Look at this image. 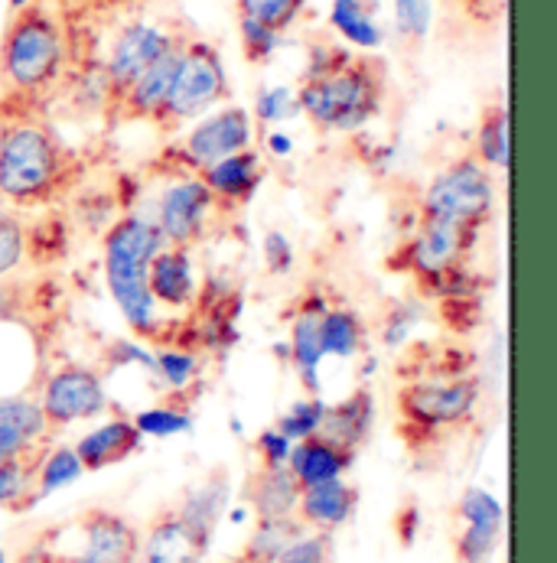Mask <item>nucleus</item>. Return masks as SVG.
<instances>
[{
	"label": "nucleus",
	"instance_id": "obj_21",
	"mask_svg": "<svg viewBox=\"0 0 557 563\" xmlns=\"http://www.w3.org/2000/svg\"><path fill=\"white\" fill-rule=\"evenodd\" d=\"M356 505H359V488L346 479H332V483L301 488L294 515L304 528L332 534L336 528H342L356 515Z\"/></svg>",
	"mask_w": 557,
	"mask_h": 563
},
{
	"label": "nucleus",
	"instance_id": "obj_37",
	"mask_svg": "<svg viewBox=\"0 0 557 563\" xmlns=\"http://www.w3.org/2000/svg\"><path fill=\"white\" fill-rule=\"evenodd\" d=\"M323 413H326V401H323L319 395H310V398H304V401L291 404V407L281 413L277 430H281L291 443H297V440H304V437L319 433Z\"/></svg>",
	"mask_w": 557,
	"mask_h": 563
},
{
	"label": "nucleus",
	"instance_id": "obj_35",
	"mask_svg": "<svg viewBox=\"0 0 557 563\" xmlns=\"http://www.w3.org/2000/svg\"><path fill=\"white\" fill-rule=\"evenodd\" d=\"M307 10V0H236V13H244L274 33H287Z\"/></svg>",
	"mask_w": 557,
	"mask_h": 563
},
{
	"label": "nucleus",
	"instance_id": "obj_12",
	"mask_svg": "<svg viewBox=\"0 0 557 563\" xmlns=\"http://www.w3.org/2000/svg\"><path fill=\"white\" fill-rule=\"evenodd\" d=\"M212 534L216 521L176 501L170 508H160L148 521L138 541L134 563H203L212 548Z\"/></svg>",
	"mask_w": 557,
	"mask_h": 563
},
{
	"label": "nucleus",
	"instance_id": "obj_16",
	"mask_svg": "<svg viewBox=\"0 0 557 563\" xmlns=\"http://www.w3.org/2000/svg\"><path fill=\"white\" fill-rule=\"evenodd\" d=\"M189 40V36H186ZM183 43H176L173 49H166L157 63H151L138 79L128 85V91L118 98V104L108 111V124H134V121H148L154 124L160 114V108L166 104V95L173 88L176 69H179V56H183Z\"/></svg>",
	"mask_w": 557,
	"mask_h": 563
},
{
	"label": "nucleus",
	"instance_id": "obj_4",
	"mask_svg": "<svg viewBox=\"0 0 557 563\" xmlns=\"http://www.w3.org/2000/svg\"><path fill=\"white\" fill-rule=\"evenodd\" d=\"M160 247H163V235L154 225V219L144 212L121 216L105 232V242H101L105 284L121 320L128 322V329L141 342H154V345L160 342V332H170L173 325L170 317L160 313L148 287V267Z\"/></svg>",
	"mask_w": 557,
	"mask_h": 563
},
{
	"label": "nucleus",
	"instance_id": "obj_27",
	"mask_svg": "<svg viewBox=\"0 0 557 563\" xmlns=\"http://www.w3.org/2000/svg\"><path fill=\"white\" fill-rule=\"evenodd\" d=\"M473 157H477L489 173L509 169V108H505L502 101H489V104L482 108L477 124Z\"/></svg>",
	"mask_w": 557,
	"mask_h": 563
},
{
	"label": "nucleus",
	"instance_id": "obj_13",
	"mask_svg": "<svg viewBox=\"0 0 557 563\" xmlns=\"http://www.w3.org/2000/svg\"><path fill=\"white\" fill-rule=\"evenodd\" d=\"M40 407L46 423L56 430L73 427L81 420H95L108 410V388L105 375L98 368H88L79 362H63L40 382Z\"/></svg>",
	"mask_w": 557,
	"mask_h": 563
},
{
	"label": "nucleus",
	"instance_id": "obj_2",
	"mask_svg": "<svg viewBox=\"0 0 557 563\" xmlns=\"http://www.w3.org/2000/svg\"><path fill=\"white\" fill-rule=\"evenodd\" d=\"M301 114L326 134H352L385 108L389 69L369 53L342 43H314L307 69L294 88Z\"/></svg>",
	"mask_w": 557,
	"mask_h": 563
},
{
	"label": "nucleus",
	"instance_id": "obj_28",
	"mask_svg": "<svg viewBox=\"0 0 557 563\" xmlns=\"http://www.w3.org/2000/svg\"><path fill=\"white\" fill-rule=\"evenodd\" d=\"M131 420L141 430V437H157V440L179 437L193 427V391H183V395L166 391L163 401L138 410Z\"/></svg>",
	"mask_w": 557,
	"mask_h": 563
},
{
	"label": "nucleus",
	"instance_id": "obj_25",
	"mask_svg": "<svg viewBox=\"0 0 557 563\" xmlns=\"http://www.w3.org/2000/svg\"><path fill=\"white\" fill-rule=\"evenodd\" d=\"M329 26L339 33L342 46L359 53H375L385 46V30L379 23V3L372 0H332Z\"/></svg>",
	"mask_w": 557,
	"mask_h": 563
},
{
	"label": "nucleus",
	"instance_id": "obj_24",
	"mask_svg": "<svg viewBox=\"0 0 557 563\" xmlns=\"http://www.w3.org/2000/svg\"><path fill=\"white\" fill-rule=\"evenodd\" d=\"M301 498V485L287 473V466H258L244 483V501L254 518H291Z\"/></svg>",
	"mask_w": 557,
	"mask_h": 563
},
{
	"label": "nucleus",
	"instance_id": "obj_20",
	"mask_svg": "<svg viewBox=\"0 0 557 563\" xmlns=\"http://www.w3.org/2000/svg\"><path fill=\"white\" fill-rule=\"evenodd\" d=\"M141 443H144V437L131 417H111L101 427L79 437V443L73 450H76L85 473H101V470H111V466H121L124 460H131L141 450Z\"/></svg>",
	"mask_w": 557,
	"mask_h": 563
},
{
	"label": "nucleus",
	"instance_id": "obj_33",
	"mask_svg": "<svg viewBox=\"0 0 557 563\" xmlns=\"http://www.w3.org/2000/svg\"><path fill=\"white\" fill-rule=\"evenodd\" d=\"M26 264V219L20 209L0 202V280Z\"/></svg>",
	"mask_w": 557,
	"mask_h": 563
},
{
	"label": "nucleus",
	"instance_id": "obj_3",
	"mask_svg": "<svg viewBox=\"0 0 557 563\" xmlns=\"http://www.w3.org/2000/svg\"><path fill=\"white\" fill-rule=\"evenodd\" d=\"M81 179V161L46 114H0V202L50 209Z\"/></svg>",
	"mask_w": 557,
	"mask_h": 563
},
{
	"label": "nucleus",
	"instance_id": "obj_17",
	"mask_svg": "<svg viewBox=\"0 0 557 563\" xmlns=\"http://www.w3.org/2000/svg\"><path fill=\"white\" fill-rule=\"evenodd\" d=\"M53 443V427L43 417L36 395H0V463L33 456Z\"/></svg>",
	"mask_w": 557,
	"mask_h": 563
},
{
	"label": "nucleus",
	"instance_id": "obj_39",
	"mask_svg": "<svg viewBox=\"0 0 557 563\" xmlns=\"http://www.w3.org/2000/svg\"><path fill=\"white\" fill-rule=\"evenodd\" d=\"M447 3V13H460L463 20H470L473 26H482V30H492L502 23L505 16V7L509 0H444Z\"/></svg>",
	"mask_w": 557,
	"mask_h": 563
},
{
	"label": "nucleus",
	"instance_id": "obj_38",
	"mask_svg": "<svg viewBox=\"0 0 557 563\" xmlns=\"http://www.w3.org/2000/svg\"><path fill=\"white\" fill-rule=\"evenodd\" d=\"M329 534L326 531H310L304 528L277 558L274 563H329Z\"/></svg>",
	"mask_w": 557,
	"mask_h": 563
},
{
	"label": "nucleus",
	"instance_id": "obj_11",
	"mask_svg": "<svg viewBox=\"0 0 557 563\" xmlns=\"http://www.w3.org/2000/svg\"><path fill=\"white\" fill-rule=\"evenodd\" d=\"M151 219L166 244L199 247L219 229L226 216L219 212L216 196L199 176H176L166 179Z\"/></svg>",
	"mask_w": 557,
	"mask_h": 563
},
{
	"label": "nucleus",
	"instance_id": "obj_7",
	"mask_svg": "<svg viewBox=\"0 0 557 563\" xmlns=\"http://www.w3.org/2000/svg\"><path fill=\"white\" fill-rule=\"evenodd\" d=\"M229 98H232V81L226 73L222 49L193 33L183 46L176 79L166 95V104L160 108L154 128L160 134H179L203 114L222 108Z\"/></svg>",
	"mask_w": 557,
	"mask_h": 563
},
{
	"label": "nucleus",
	"instance_id": "obj_14",
	"mask_svg": "<svg viewBox=\"0 0 557 563\" xmlns=\"http://www.w3.org/2000/svg\"><path fill=\"white\" fill-rule=\"evenodd\" d=\"M457 541H454V554L460 563H489L499 541H502V528H505V508L502 501L479 488L470 485L460 501H457Z\"/></svg>",
	"mask_w": 557,
	"mask_h": 563
},
{
	"label": "nucleus",
	"instance_id": "obj_15",
	"mask_svg": "<svg viewBox=\"0 0 557 563\" xmlns=\"http://www.w3.org/2000/svg\"><path fill=\"white\" fill-rule=\"evenodd\" d=\"M196 247L166 244L151 257L148 267V287L160 307V313H186L196 307L199 297V271H196Z\"/></svg>",
	"mask_w": 557,
	"mask_h": 563
},
{
	"label": "nucleus",
	"instance_id": "obj_32",
	"mask_svg": "<svg viewBox=\"0 0 557 563\" xmlns=\"http://www.w3.org/2000/svg\"><path fill=\"white\" fill-rule=\"evenodd\" d=\"M81 476H85V470H81L76 450L66 446V443L63 446L59 443H50L46 453L40 456V466H36V505L43 498L69 488L73 483H79Z\"/></svg>",
	"mask_w": 557,
	"mask_h": 563
},
{
	"label": "nucleus",
	"instance_id": "obj_18",
	"mask_svg": "<svg viewBox=\"0 0 557 563\" xmlns=\"http://www.w3.org/2000/svg\"><path fill=\"white\" fill-rule=\"evenodd\" d=\"M199 179L209 186V192L216 196V206L226 219L239 216L264 183V157L254 147H248V151L229 154L219 163H212L209 169L199 173Z\"/></svg>",
	"mask_w": 557,
	"mask_h": 563
},
{
	"label": "nucleus",
	"instance_id": "obj_10",
	"mask_svg": "<svg viewBox=\"0 0 557 563\" xmlns=\"http://www.w3.org/2000/svg\"><path fill=\"white\" fill-rule=\"evenodd\" d=\"M495 212V183L492 173L470 154L444 166L424 189L417 202V219L450 222L467 229H485Z\"/></svg>",
	"mask_w": 557,
	"mask_h": 563
},
{
	"label": "nucleus",
	"instance_id": "obj_19",
	"mask_svg": "<svg viewBox=\"0 0 557 563\" xmlns=\"http://www.w3.org/2000/svg\"><path fill=\"white\" fill-rule=\"evenodd\" d=\"M294 317H291V365L301 378V385L319 395V368H323V349H319V317L329 307L326 294L307 290L297 303H294Z\"/></svg>",
	"mask_w": 557,
	"mask_h": 563
},
{
	"label": "nucleus",
	"instance_id": "obj_34",
	"mask_svg": "<svg viewBox=\"0 0 557 563\" xmlns=\"http://www.w3.org/2000/svg\"><path fill=\"white\" fill-rule=\"evenodd\" d=\"M239 43L248 66H267L277 56V49L284 46V33H274L271 26L239 13Z\"/></svg>",
	"mask_w": 557,
	"mask_h": 563
},
{
	"label": "nucleus",
	"instance_id": "obj_31",
	"mask_svg": "<svg viewBox=\"0 0 557 563\" xmlns=\"http://www.w3.org/2000/svg\"><path fill=\"white\" fill-rule=\"evenodd\" d=\"M154 368H157V382L163 391H189L199 382L203 372V352L199 349H186V345H157L154 352Z\"/></svg>",
	"mask_w": 557,
	"mask_h": 563
},
{
	"label": "nucleus",
	"instance_id": "obj_30",
	"mask_svg": "<svg viewBox=\"0 0 557 563\" xmlns=\"http://www.w3.org/2000/svg\"><path fill=\"white\" fill-rule=\"evenodd\" d=\"M304 531V525L297 521V515L291 518H258L244 551H241V563H274V558Z\"/></svg>",
	"mask_w": 557,
	"mask_h": 563
},
{
	"label": "nucleus",
	"instance_id": "obj_23",
	"mask_svg": "<svg viewBox=\"0 0 557 563\" xmlns=\"http://www.w3.org/2000/svg\"><path fill=\"white\" fill-rule=\"evenodd\" d=\"M375 423V398L369 388H356L352 395H346L342 401L326 404L323 423H319V437L339 443L342 450H359Z\"/></svg>",
	"mask_w": 557,
	"mask_h": 563
},
{
	"label": "nucleus",
	"instance_id": "obj_36",
	"mask_svg": "<svg viewBox=\"0 0 557 563\" xmlns=\"http://www.w3.org/2000/svg\"><path fill=\"white\" fill-rule=\"evenodd\" d=\"M297 114H301V108H297V95H294L291 85H267V88H261L258 98H254V108H251V118L258 124H267V128L271 124H284V121H291Z\"/></svg>",
	"mask_w": 557,
	"mask_h": 563
},
{
	"label": "nucleus",
	"instance_id": "obj_44",
	"mask_svg": "<svg viewBox=\"0 0 557 563\" xmlns=\"http://www.w3.org/2000/svg\"><path fill=\"white\" fill-rule=\"evenodd\" d=\"M33 0H7V10H23V7H30Z\"/></svg>",
	"mask_w": 557,
	"mask_h": 563
},
{
	"label": "nucleus",
	"instance_id": "obj_22",
	"mask_svg": "<svg viewBox=\"0 0 557 563\" xmlns=\"http://www.w3.org/2000/svg\"><path fill=\"white\" fill-rule=\"evenodd\" d=\"M352 460H356L352 450H342L339 443L314 433V437H304L291 446L287 473L294 476V483L301 488H310V485L342 479L352 470Z\"/></svg>",
	"mask_w": 557,
	"mask_h": 563
},
{
	"label": "nucleus",
	"instance_id": "obj_41",
	"mask_svg": "<svg viewBox=\"0 0 557 563\" xmlns=\"http://www.w3.org/2000/svg\"><path fill=\"white\" fill-rule=\"evenodd\" d=\"M264 261H267V271L271 274H287L294 267V244L284 232L271 229L264 235Z\"/></svg>",
	"mask_w": 557,
	"mask_h": 563
},
{
	"label": "nucleus",
	"instance_id": "obj_26",
	"mask_svg": "<svg viewBox=\"0 0 557 563\" xmlns=\"http://www.w3.org/2000/svg\"><path fill=\"white\" fill-rule=\"evenodd\" d=\"M369 329L362 317L346 303H329L319 317V349L323 358H356L365 349Z\"/></svg>",
	"mask_w": 557,
	"mask_h": 563
},
{
	"label": "nucleus",
	"instance_id": "obj_9",
	"mask_svg": "<svg viewBox=\"0 0 557 563\" xmlns=\"http://www.w3.org/2000/svg\"><path fill=\"white\" fill-rule=\"evenodd\" d=\"M186 36H193L186 26L170 23L166 16H148V13H131L128 20H121L101 53V73L108 85V111L118 104V98L128 91V85L138 79L151 63H157L166 49H173L176 43H183Z\"/></svg>",
	"mask_w": 557,
	"mask_h": 563
},
{
	"label": "nucleus",
	"instance_id": "obj_5",
	"mask_svg": "<svg viewBox=\"0 0 557 563\" xmlns=\"http://www.w3.org/2000/svg\"><path fill=\"white\" fill-rule=\"evenodd\" d=\"M138 541V525L121 511L85 508L33 531L17 563H134Z\"/></svg>",
	"mask_w": 557,
	"mask_h": 563
},
{
	"label": "nucleus",
	"instance_id": "obj_6",
	"mask_svg": "<svg viewBox=\"0 0 557 563\" xmlns=\"http://www.w3.org/2000/svg\"><path fill=\"white\" fill-rule=\"evenodd\" d=\"M482 385L470 375H424L398 388V437L407 450H424L444 433L473 420Z\"/></svg>",
	"mask_w": 557,
	"mask_h": 563
},
{
	"label": "nucleus",
	"instance_id": "obj_42",
	"mask_svg": "<svg viewBox=\"0 0 557 563\" xmlns=\"http://www.w3.org/2000/svg\"><path fill=\"white\" fill-rule=\"evenodd\" d=\"M398 525H404V531H398V538L404 544H411L414 541V528H417V508L414 505H407L404 511H398Z\"/></svg>",
	"mask_w": 557,
	"mask_h": 563
},
{
	"label": "nucleus",
	"instance_id": "obj_45",
	"mask_svg": "<svg viewBox=\"0 0 557 563\" xmlns=\"http://www.w3.org/2000/svg\"><path fill=\"white\" fill-rule=\"evenodd\" d=\"M0 563H7V554H3V534H0Z\"/></svg>",
	"mask_w": 557,
	"mask_h": 563
},
{
	"label": "nucleus",
	"instance_id": "obj_8",
	"mask_svg": "<svg viewBox=\"0 0 557 563\" xmlns=\"http://www.w3.org/2000/svg\"><path fill=\"white\" fill-rule=\"evenodd\" d=\"M248 147H254L251 111L241 104H222V108L203 114L199 121H193L189 128H183V134L173 144H166L151 166L157 176H166V179L199 176L212 163H219L229 154L248 151Z\"/></svg>",
	"mask_w": 557,
	"mask_h": 563
},
{
	"label": "nucleus",
	"instance_id": "obj_40",
	"mask_svg": "<svg viewBox=\"0 0 557 563\" xmlns=\"http://www.w3.org/2000/svg\"><path fill=\"white\" fill-rule=\"evenodd\" d=\"M291 440L277 430V427H267L258 433L254 440V456H258V466H287V456H291Z\"/></svg>",
	"mask_w": 557,
	"mask_h": 563
},
{
	"label": "nucleus",
	"instance_id": "obj_46",
	"mask_svg": "<svg viewBox=\"0 0 557 563\" xmlns=\"http://www.w3.org/2000/svg\"><path fill=\"white\" fill-rule=\"evenodd\" d=\"M232 563H241V561H232Z\"/></svg>",
	"mask_w": 557,
	"mask_h": 563
},
{
	"label": "nucleus",
	"instance_id": "obj_29",
	"mask_svg": "<svg viewBox=\"0 0 557 563\" xmlns=\"http://www.w3.org/2000/svg\"><path fill=\"white\" fill-rule=\"evenodd\" d=\"M69 251V222L63 212H46L33 225H26V261L36 267H50L63 261Z\"/></svg>",
	"mask_w": 557,
	"mask_h": 563
},
{
	"label": "nucleus",
	"instance_id": "obj_1",
	"mask_svg": "<svg viewBox=\"0 0 557 563\" xmlns=\"http://www.w3.org/2000/svg\"><path fill=\"white\" fill-rule=\"evenodd\" d=\"M69 73V36L46 0L10 10L0 36V114H46Z\"/></svg>",
	"mask_w": 557,
	"mask_h": 563
},
{
	"label": "nucleus",
	"instance_id": "obj_43",
	"mask_svg": "<svg viewBox=\"0 0 557 563\" xmlns=\"http://www.w3.org/2000/svg\"><path fill=\"white\" fill-rule=\"evenodd\" d=\"M267 147H271L274 157H287V154H291V137L281 134V131H271V134H267Z\"/></svg>",
	"mask_w": 557,
	"mask_h": 563
}]
</instances>
